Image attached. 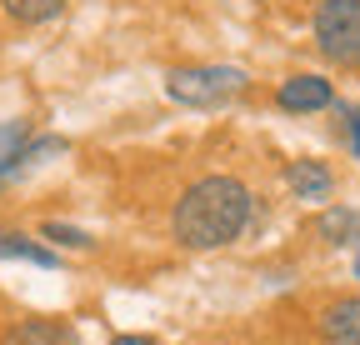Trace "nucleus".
I'll return each instance as SVG.
<instances>
[{"mask_svg": "<svg viewBox=\"0 0 360 345\" xmlns=\"http://www.w3.org/2000/svg\"><path fill=\"white\" fill-rule=\"evenodd\" d=\"M250 215H255L250 185L231 170H215V176H200L180 190L170 210V235L186 250H225L231 240L245 235Z\"/></svg>", "mask_w": 360, "mask_h": 345, "instance_id": "obj_1", "label": "nucleus"}, {"mask_svg": "<svg viewBox=\"0 0 360 345\" xmlns=\"http://www.w3.org/2000/svg\"><path fill=\"white\" fill-rule=\"evenodd\" d=\"M250 91V75L240 65H175L165 75V96L191 110H220Z\"/></svg>", "mask_w": 360, "mask_h": 345, "instance_id": "obj_2", "label": "nucleus"}, {"mask_svg": "<svg viewBox=\"0 0 360 345\" xmlns=\"http://www.w3.org/2000/svg\"><path fill=\"white\" fill-rule=\"evenodd\" d=\"M310 35L326 60L360 70V0H315Z\"/></svg>", "mask_w": 360, "mask_h": 345, "instance_id": "obj_3", "label": "nucleus"}, {"mask_svg": "<svg viewBox=\"0 0 360 345\" xmlns=\"http://www.w3.org/2000/svg\"><path fill=\"white\" fill-rule=\"evenodd\" d=\"M276 105H281L285 115H315V110H330V105H335V85H330L326 75H310V70L285 75V80L276 85Z\"/></svg>", "mask_w": 360, "mask_h": 345, "instance_id": "obj_4", "label": "nucleus"}, {"mask_svg": "<svg viewBox=\"0 0 360 345\" xmlns=\"http://www.w3.org/2000/svg\"><path fill=\"white\" fill-rule=\"evenodd\" d=\"M0 345H80V330L56 315H25L0 330Z\"/></svg>", "mask_w": 360, "mask_h": 345, "instance_id": "obj_5", "label": "nucleus"}, {"mask_svg": "<svg viewBox=\"0 0 360 345\" xmlns=\"http://www.w3.org/2000/svg\"><path fill=\"white\" fill-rule=\"evenodd\" d=\"M285 185H290V195H295V200L321 205V200H330V195H335V170H330L326 160L300 155V160H285Z\"/></svg>", "mask_w": 360, "mask_h": 345, "instance_id": "obj_6", "label": "nucleus"}, {"mask_svg": "<svg viewBox=\"0 0 360 345\" xmlns=\"http://www.w3.org/2000/svg\"><path fill=\"white\" fill-rule=\"evenodd\" d=\"M321 345H360V295H340L321 311Z\"/></svg>", "mask_w": 360, "mask_h": 345, "instance_id": "obj_7", "label": "nucleus"}, {"mask_svg": "<svg viewBox=\"0 0 360 345\" xmlns=\"http://www.w3.org/2000/svg\"><path fill=\"white\" fill-rule=\"evenodd\" d=\"M35 136V125L25 115H11V120H0V190H6L11 181H20V155Z\"/></svg>", "mask_w": 360, "mask_h": 345, "instance_id": "obj_8", "label": "nucleus"}, {"mask_svg": "<svg viewBox=\"0 0 360 345\" xmlns=\"http://www.w3.org/2000/svg\"><path fill=\"white\" fill-rule=\"evenodd\" d=\"M0 261H25V266H40V271H60V250H51L35 235H20V230H0Z\"/></svg>", "mask_w": 360, "mask_h": 345, "instance_id": "obj_9", "label": "nucleus"}, {"mask_svg": "<svg viewBox=\"0 0 360 345\" xmlns=\"http://www.w3.org/2000/svg\"><path fill=\"white\" fill-rule=\"evenodd\" d=\"M0 15H6L11 25L35 30V25L60 20V15H65V0H0Z\"/></svg>", "mask_w": 360, "mask_h": 345, "instance_id": "obj_10", "label": "nucleus"}, {"mask_svg": "<svg viewBox=\"0 0 360 345\" xmlns=\"http://www.w3.org/2000/svg\"><path fill=\"white\" fill-rule=\"evenodd\" d=\"M355 221H360V210H350V205H330V210H321V221H315V235H321L326 245H350Z\"/></svg>", "mask_w": 360, "mask_h": 345, "instance_id": "obj_11", "label": "nucleus"}, {"mask_svg": "<svg viewBox=\"0 0 360 345\" xmlns=\"http://www.w3.org/2000/svg\"><path fill=\"white\" fill-rule=\"evenodd\" d=\"M40 240L51 245V250H90V245H96L85 230H75V226H65V221H45V226H40Z\"/></svg>", "mask_w": 360, "mask_h": 345, "instance_id": "obj_12", "label": "nucleus"}, {"mask_svg": "<svg viewBox=\"0 0 360 345\" xmlns=\"http://www.w3.org/2000/svg\"><path fill=\"white\" fill-rule=\"evenodd\" d=\"M330 115H335V125H340V136H345V145H350V155L360 160V105H350V100H340V96H335V105H330Z\"/></svg>", "mask_w": 360, "mask_h": 345, "instance_id": "obj_13", "label": "nucleus"}, {"mask_svg": "<svg viewBox=\"0 0 360 345\" xmlns=\"http://www.w3.org/2000/svg\"><path fill=\"white\" fill-rule=\"evenodd\" d=\"M110 345H160V340H150V335H135V330H130V335H115Z\"/></svg>", "mask_w": 360, "mask_h": 345, "instance_id": "obj_14", "label": "nucleus"}, {"mask_svg": "<svg viewBox=\"0 0 360 345\" xmlns=\"http://www.w3.org/2000/svg\"><path fill=\"white\" fill-rule=\"evenodd\" d=\"M355 275H360V250H355Z\"/></svg>", "mask_w": 360, "mask_h": 345, "instance_id": "obj_15", "label": "nucleus"}]
</instances>
